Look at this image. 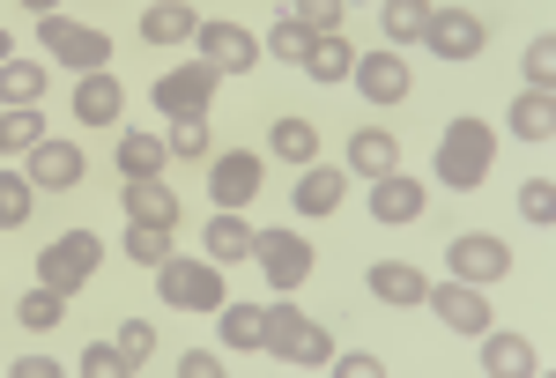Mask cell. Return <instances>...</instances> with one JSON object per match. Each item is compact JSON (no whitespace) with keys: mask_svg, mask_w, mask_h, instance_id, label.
<instances>
[{"mask_svg":"<svg viewBox=\"0 0 556 378\" xmlns=\"http://www.w3.org/2000/svg\"><path fill=\"white\" fill-rule=\"evenodd\" d=\"M490 156H497V134L460 112V119H445V141H438V178L453 186V193H475L482 178H490Z\"/></svg>","mask_w":556,"mask_h":378,"instance_id":"obj_1","label":"cell"},{"mask_svg":"<svg viewBox=\"0 0 556 378\" xmlns=\"http://www.w3.org/2000/svg\"><path fill=\"white\" fill-rule=\"evenodd\" d=\"M275 364H290V371H319L327 356H334V341L319 319H304L298 304H267V341H260Z\"/></svg>","mask_w":556,"mask_h":378,"instance_id":"obj_2","label":"cell"},{"mask_svg":"<svg viewBox=\"0 0 556 378\" xmlns=\"http://www.w3.org/2000/svg\"><path fill=\"white\" fill-rule=\"evenodd\" d=\"M97 267H104V238L97 230H60L52 245H38V282L60 297H75Z\"/></svg>","mask_w":556,"mask_h":378,"instance_id":"obj_3","label":"cell"},{"mask_svg":"<svg viewBox=\"0 0 556 378\" xmlns=\"http://www.w3.org/2000/svg\"><path fill=\"white\" fill-rule=\"evenodd\" d=\"M156 297L172 304V312H215L223 304V267L215 260H164L156 267Z\"/></svg>","mask_w":556,"mask_h":378,"instance_id":"obj_4","label":"cell"},{"mask_svg":"<svg viewBox=\"0 0 556 378\" xmlns=\"http://www.w3.org/2000/svg\"><path fill=\"white\" fill-rule=\"evenodd\" d=\"M38 45H45V60H60V67H75V75H89V67H104V60H112V38H104V30H89V23H67L60 8L38 15Z\"/></svg>","mask_w":556,"mask_h":378,"instance_id":"obj_5","label":"cell"},{"mask_svg":"<svg viewBox=\"0 0 556 378\" xmlns=\"http://www.w3.org/2000/svg\"><path fill=\"white\" fill-rule=\"evenodd\" d=\"M253 252H260V275H267L275 297H290L312 275V238H298V230H260Z\"/></svg>","mask_w":556,"mask_h":378,"instance_id":"obj_6","label":"cell"},{"mask_svg":"<svg viewBox=\"0 0 556 378\" xmlns=\"http://www.w3.org/2000/svg\"><path fill=\"white\" fill-rule=\"evenodd\" d=\"M208 97H215L208 60H186L172 75H156V112H164V119H208Z\"/></svg>","mask_w":556,"mask_h":378,"instance_id":"obj_7","label":"cell"},{"mask_svg":"<svg viewBox=\"0 0 556 378\" xmlns=\"http://www.w3.org/2000/svg\"><path fill=\"white\" fill-rule=\"evenodd\" d=\"M424 304L453 327V335H490V297H482V282H430L424 290Z\"/></svg>","mask_w":556,"mask_h":378,"instance_id":"obj_8","label":"cell"},{"mask_svg":"<svg viewBox=\"0 0 556 378\" xmlns=\"http://www.w3.org/2000/svg\"><path fill=\"white\" fill-rule=\"evenodd\" d=\"M424 45L438 52V60H475V52L490 45V30H482V15H475V8H430Z\"/></svg>","mask_w":556,"mask_h":378,"instance_id":"obj_9","label":"cell"},{"mask_svg":"<svg viewBox=\"0 0 556 378\" xmlns=\"http://www.w3.org/2000/svg\"><path fill=\"white\" fill-rule=\"evenodd\" d=\"M445 260H453V275H460V282H482V290L513 275V252L497 245L490 230H460V238L445 245Z\"/></svg>","mask_w":556,"mask_h":378,"instance_id":"obj_10","label":"cell"},{"mask_svg":"<svg viewBox=\"0 0 556 378\" xmlns=\"http://www.w3.org/2000/svg\"><path fill=\"white\" fill-rule=\"evenodd\" d=\"M208 193H215V209H245L260 193V149H223V156H208Z\"/></svg>","mask_w":556,"mask_h":378,"instance_id":"obj_11","label":"cell"},{"mask_svg":"<svg viewBox=\"0 0 556 378\" xmlns=\"http://www.w3.org/2000/svg\"><path fill=\"white\" fill-rule=\"evenodd\" d=\"M193 45H201V60H208L215 75H245V67L260 60V38H253V30H238V23H201Z\"/></svg>","mask_w":556,"mask_h":378,"instance_id":"obj_12","label":"cell"},{"mask_svg":"<svg viewBox=\"0 0 556 378\" xmlns=\"http://www.w3.org/2000/svg\"><path fill=\"white\" fill-rule=\"evenodd\" d=\"M83 171H89V156L75 149V141H52V134H45L38 149H30V186H45V193L83 186Z\"/></svg>","mask_w":556,"mask_h":378,"instance_id":"obj_13","label":"cell"},{"mask_svg":"<svg viewBox=\"0 0 556 378\" xmlns=\"http://www.w3.org/2000/svg\"><path fill=\"white\" fill-rule=\"evenodd\" d=\"M424 209H430L424 178H408L401 164L386 171V178H371V215H379V223H416Z\"/></svg>","mask_w":556,"mask_h":378,"instance_id":"obj_14","label":"cell"},{"mask_svg":"<svg viewBox=\"0 0 556 378\" xmlns=\"http://www.w3.org/2000/svg\"><path fill=\"white\" fill-rule=\"evenodd\" d=\"M75 119H83V126H119V119H127V89H119V75L89 67L83 83H75Z\"/></svg>","mask_w":556,"mask_h":378,"instance_id":"obj_15","label":"cell"},{"mask_svg":"<svg viewBox=\"0 0 556 378\" xmlns=\"http://www.w3.org/2000/svg\"><path fill=\"white\" fill-rule=\"evenodd\" d=\"M349 75H356V89H364L371 104H401V97H408V60H401V52H356Z\"/></svg>","mask_w":556,"mask_h":378,"instance_id":"obj_16","label":"cell"},{"mask_svg":"<svg viewBox=\"0 0 556 378\" xmlns=\"http://www.w3.org/2000/svg\"><path fill=\"white\" fill-rule=\"evenodd\" d=\"M364 290L379 297V304H424L430 275H424V267H408V260H379V267L364 275Z\"/></svg>","mask_w":556,"mask_h":378,"instance_id":"obj_17","label":"cell"},{"mask_svg":"<svg viewBox=\"0 0 556 378\" xmlns=\"http://www.w3.org/2000/svg\"><path fill=\"white\" fill-rule=\"evenodd\" d=\"M253 223H245V209H215V223H208V238H201V245H208V260L215 267H230V260H253Z\"/></svg>","mask_w":556,"mask_h":378,"instance_id":"obj_18","label":"cell"},{"mask_svg":"<svg viewBox=\"0 0 556 378\" xmlns=\"http://www.w3.org/2000/svg\"><path fill=\"white\" fill-rule=\"evenodd\" d=\"M127 215L134 223H164V230H178V186L172 178H127Z\"/></svg>","mask_w":556,"mask_h":378,"instance_id":"obj_19","label":"cell"},{"mask_svg":"<svg viewBox=\"0 0 556 378\" xmlns=\"http://www.w3.org/2000/svg\"><path fill=\"white\" fill-rule=\"evenodd\" d=\"M312 83H349V67H356V45L342 38V30H319V38L304 45V60H298Z\"/></svg>","mask_w":556,"mask_h":378,"instance_id":"obj_20","label":"cell"},{"mask_svg":"<svg viewBox=\"0 0 556 378\" xmlns=\"http://www.w3.org/2000/svg\"><path fill=\"white\" fill-rule=\"evenodd\" d=\"M393 164H401V141H393L386 126H356V134H349V171H356V178H386Z\"/></svg>","mask_w":556,"mask_h":378,"instance_id":"obj_21","label":"cell"},{"mask_svg":"<svg viewBox=\"0 0 556 378\" xmlns=\"http://www.w3.org/2000/svg\"><path fill=\"white\" fill-rule=\"evenodd\" d=\"M342 193H349V178L334 164H304V178H298L290 201H298V215H334V209H342Z\"/></svg>","mask_w":556,"mask_h":378,"instance_id":"obj_22","label":"cell"},{"mask_svg":"<svg viewBox=\"0 0 556 378\" xmlns=\"http://www.w3.org/2000/svg\"><path fill=\"white\" fill-rule=\"evenodd\" d=\"M482 371L534 378V371H542V356H534V341H519V335H482Z\"/></svg>","mask_w":556,"mask_h":378,"instance_id":"obj_23","label":"cell"},{"mask_svg":"<svg viewBox=\"0 0 556 378\" xmlns=\"http://www.w3.org/2000/svg\"><path fill=\"white\" fill-rule=\"evenodd\" d=\"M201 30V15L186 8V0H156V8H141V38L149 45H186Z\"/></svg>","mask_w":556,"mask_h":378,"instance_id":"obj_24","label":"cell"},{"mask_svg":"<svg viewBox=\"0 0 556 378\" xmlns=\"http://www.w3.org/2000/svg\"><path fill=\"white\" fill-rule=\"evenodd\" d=\"M112 164L127 171V178H164L172 149H164V134H119V156Z\"/></svg>","mask_w":556,"mask_h":378,"instance_id":"obj_25","label":"cell"},{"mask_svg":"<svg viewBox=\"0 0 556 378\" xmlns=\"http://www.w3.org/2000/svg\"><path fill=\"white\" fill-rule=\"evenodd\" d=\"M215 327H223V349H260L267 341V312L260 304H215Z\"/></svg>","mask_w":556,"mask_h":378,"instance_id":"obj_26","label":"cell"},{"mask_svg":"<svg viewBox=\"0 0 556 378\" xmlns=\"http://www.w3.org/2000/svg\"><path fill=\"white\" fill-rule=\"evenodd\" d=\"M267 149H275V156H282V164H319V126L312 119H275L267 126Z\"/></svg>","mask_w":556,"mask_h":378,"instance_id":"obj_27","label":"cell"},{"mask_svg":"<svg viewBox=\"0 0 556 378\" xmlns=\"http://www.w3.org/2000/svg\"><path fill=\"white\" fill-rule=\"evenodd\" d=\"M52 67L45 60H0V104H38Z\"/></svg>","mask_w":556,"mask_h":378,"instance_id":"obj_28","label":"cell"},{"mask_svg":"<svg viewBox=\"0 0 556 378\" xmlns=\"http://www.w3.org/2000/svg\"><path fill=\"white\" fill-rule=\"evenodd\" d=\"M513 134H519V141H534V149H542V141H556V104H549V89H527V97L513 104Z\"/></svg>","mask_w":556,"mask_h":378,"instance_id":"obj_29","label":"cell"},{"mask_svg":"<svg viewBox=\"0 0 556 378\" xmlns=\"http://www.w3.org/2000/svg\"><path fill=\"white\" fill-rule=\"evenodd\" d=\"M38 141H45L38 104H8V112H0V156H30Z\"/></svg>","mask_w":556,"mask_h":378,"instance_id":"obj_30","label":"cell"},{"mask_svg":"<svg viewBox=\"0 0 556 378\" xmlns=\"http://www.w3.org/2000/svg\"><path fill=\"white\" fill-rule=\"evenodd\" d=\"M178 252V230H164V223H134L127 230V260L134 267H164Z\"/></svg>","mask_w":556,"mask_h":378,"instance_id":"obj_31","label":"cell"},{"mask_svg":"<svg viewBox=\"0 0 556 378\" xmlns=\"http://www.w3.org/2000/svg\"><path fill=\"white\" fill-rule=\"evenodd\" d=\"M430 8H438V0H386V8H379V23H386V38H393V45H408V38H424V23H430Z\"/></svg>","mask_w":556,"mask_h":378,"instance_id":"obj_32","label":"cell"},{"mask_svg":"<svg viewBox=\"0 0 556 378\" xmlns=\"http://www.w3.org/2000/svg\"><path fill=\"white\" fill-rule=\"evenodd\" d=\"M15 319H23L30 335H52V327L67 319V297H60V290H45V282H38V290H30L23 304H15Z\"/></svg>","mask_w":556,"mask_h":378,"instance_id":"obj_33","label":"cell"},{"mask_svg":"<svg viewBox=\"0 0 556 378\" xmlns=\"http://www.w3.org/2000/svg\"><path fill=\"white\" fill-rule=\"evenodd\" d=\"M30 201H38V186H30V178H15V171H0V230L30 223Z\"/></svg>","mask_w":556,"mask_h":378,"instance_id":"obj_34","label":"cell"},{"mask_svg":"<svg viewBox=\"0 0 556 378\" xmlns=\"http://www.w3.org/2000/svg\"><path fill=\"white\" fill-rule=\"evenodd\" d=\"M164 149H172L178 164L208 156V119H172V134H164Z\"/></svg>","mask_w":556,"mask_h":378,"instance_id":"obj_35","label":"cell"},{"mask_svg":"<svg viewBox=\"0 0 556 378\" xmlns=\"http://www.w3.org/2000/svg\"><path fill=\"white\" fill-rule=\"evenodd\" d=\"M519 215H527L534 230H549V223H556V186H549V178H527V186H519Z\"/></svg>","mask_w":556,"mask_h":378,"instance_id":"obj_36","label":"cell"},{"mask_svg":"<svg viewBox=\"0 0 556 378\" xmlns=\"http://www.w3.org/2000/svg\"><path fill=\"white\" fill-rule=\"evenodd\" d=\"M260 45H267L275 60H290V67H298V60H304V45H312V30H304L298 15H282V23H275V30H267Z\"/></svg>","mask_w":556,"mask_h":378,"instance_id":"obj_37","label":"cell"},{"mask_svg":"<svg viewBox=\"0 0 556 378\" xmlns=\"http://www.w3.org/2000/svg\"><path fill=\"white\" fill-rule=\"evenodd\" d=\"M342 8L349 0H290V15H298L312 38H319V30H342Z\"/></svg>","mask_w":556,"mask_h":378,"instance_id":"obj_38","label":"cell"},{"mask_svg":"<svg viewBox=\"0 0 556 378\" xmlns=\"http://www.w3.org/2000/svg\"><path fill=\"white\" fill-rule=\"evenodd\" d=\"M519 67H527V89H549L556 83V38H549V30L527 45V60H519Z\"/></svg>","mask_w":556,"mask_h":378,"instance_id":"obj_39","label":"cell"},{"mask_svg":"<svg viewBox=\"0 0 556 378\" xmlns=\"http://www.w3.org/2000/svg\"><path fill=\"white\" fill-rule=\"evenodd\" d=\"M119 356H127V371H141V364L156 356V327H149V319H127V327H119Z\"/></svg>","mask_w":556,"mask_h":378,"instance_id":"obj_40","label":"cell"},{"mask_svg":"<svg viewBox=\"0 0 556 378\" xmlns=\"http://www.w3.org/2000/svg\"><path fill=\"white\" fill-rule=\"evenodd\" d=\"M83 371H89V378H127V356H119V341H97V349H83Z\"/></svg>","mask_w":556,"mask_h":378,"instance_id":"obj_41","label":"cell"},{"mask_svg":"<svg viewBox=\"0 0 556 378\" xmlns=\"http://www.w3.org/2000/svg\"><path fill=\"white\" fill-rule=\"evenodd\" d=\"M327 364H334L342 378H379V371H386V364L371 356V349H349V356H327Z\"/></svg>","mask_w":556,"mask_h":378,"instance_id":"obj_42","label":"cell"},{"mask_svg":"<svg viewBox=\"0 0 556 378\" xmlns=\"http://www.w3.org/2000/svg\"><path fill=\"white\" fill-rule=\"evenodd\" d=\"M178 371L186 378H223V356H208V349H178Z\"/></svg>","mask_w":556,"mask_h":378,"instance_id":"obj_43","label":"cell"},{"mask_svg":"<svg viewBox=\"0 0 556 378\" xmlns=\"http://www.w3.org/2000/svg\"><path fill=\"white\" fill-rule=\"evenodd\" d=\"M15 371H23V378H52L60 364H52V356H15Z\"/></svg>","mask_w":556,"mask_h":378,"instance_id":"obj_44","label":"cell"},{"mask_svg":"<svg viewBox=\"0 0 556 378\" xmlns=\"http://www.w3.org/2000/svg\"><path fill=\"white\" fill-rule=\"evenodd\" d=\"M23 8H30V15H52V8H60V0H23Z\"/></svg>","mask_w":556,"mask_h":378,"instance_id":"obj_45","label":"cell"},{"mask_svg":"<svg viewBox=\"0 0 556 378\" xmlns=\"http://www.w3.org/2000/svg\"><path fill=\"white\" fill-rule=\"evenodd\" d=\"M0 60H15V38H8V30H0Z\"/></svg>","mask_w":556,"mask_h":378,"instance_id":"obj_46","label":"cell"}]
</instances>
